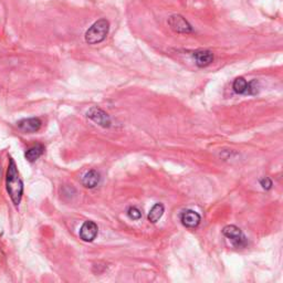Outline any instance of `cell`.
<instances>
[{"mask_svg":"<svg viewBox=\"0 0 283 283\" xmlns=\"http://www.w3.org/2000/svg\"><path fill=\"white\" fill-rule=\"evenodd\" d=\"M6 185H7V192L10 196V198H12L14 205L16 207H18L21 201V198H23L24 184L19 176L18 168L16 166V163L13 159H10L9 161Z\"/></svg>","mask_w":283,"mask_h":283,"instance_id":"1","label":"cell"},{"mask_svg":"<svg viewBox=\"0 0 283 283\" xmlns=\"http://www.w3.org/2000/svg\"><path fill=\"white\" fill-rule=\"evenodd\" d=\"M110 30V24L106 19H100L92 25L85 32V42L88 45H99L105 38Z\"/></svg>","mask_w":283,"mask_h":283,"instance_id":"2","label":"cell"},{"mask_svg":"<svg viewBox=\"0 0 283 283\" xmlns=\"http://www.w3.org/2000/svg\"><path fill=\"white\" fill-rule=\"evenodd\" d=\"M168 26L171 27L173 31L177 32V34L182 35H188L193 32V27L190 26L188 21L185 19L181 15H173L167 20Z\"/></svg>","mask_w":283,"mask_h":283,"instance_id":"3","label":"cell"},{"mask_svg":"<svg viewBox=\"0 0 283 283\" xmlns=\"http://www.w3.org/2000/svg\"><path fill=\"white\" fill-rule=\"evenodd\" d=\"M222 233H224V236H226L228 239H230L233 246L237 248H242L247 244L246 237L243 236L240 228H238L237 226H226L224 229H222Z\"/></svg>","mask_w":283,"mask_h":283,"instance_id":"4","label":"cell"},{"mask_svg":"<svg viewBox=\"0 0 283 283\" xmlns=\"http://www.w3.org/2000/svg\"><path fill=\"white\" fill-rule=\"evenodd\" d=\"M86 116L104 128H108L112 124L111 118L107 115V113L103 111L100 107H91L88 113H86Z\"/></svg>","mask_w":283,"mask_h":283,"instance_id":"5","label":"cell"},{"mask_svg":"<svg viewBox=\"0 0 283 283\" xmlns=\"http://www.w3.org/2000/svg\"><path fill=\"white\" fill-rule=\"evenodd\" d=\"M97 231H99V228H97V225L95 222L88 220L84 222L82 227H81L80 238L85 242H91L96 238Z\"/></svg>","mask_w":283,"mask_h":283,"instance_id":"6","label":"cell"},{"mask_svg":"<svg viewBox=\"0 0 283 283\" xmlns=\"http://www.w3.org/2000/svg\"><path fill=\"white\" fill-rule=\"evenodd\" d=\"M181 221L186 228L195 229V228H197L199 226L201 221V217L198 212H196L195 210L187 209L183 211V214L181 215Z\"/></svg>","mask_w":283,"mask_h":283,"instance_id":"7","label":"cell"},{"mask_svg":"<svg viewBox=\"0 0 283 283\" xmlns=\"http://www.w3.org/2000/svg\"><path fill=\"white\" fill-rule=\"evenodd\" d=\"M41 121L38 117L24 118L18 122V127L25 133H35L41 128Z\"/></svg>","mask_w":283,"mask_h":283,"instance_id":"8","label":"cell"},{"mask_svg":"<svg viewBox=\"0 0 283 283\" xmlns=\"http://www.w3.org/2000/svg\"><path fill=\"white\" fill-rule=\"evenodd\" d=\"M193 57L195 59L196 65L199 68L208 67L214 61V53L209 50H198L194 52Z\"/></svg>","mask_w":283,"mask_h":283,"instance_id":"9","label":"cell"},{"mask_svg":"<svg viewBox=\"0 0 283 283\" xmlns=\"http://www.w3.org/2000/svg\"><path fill=\"white\" fill-rule=\"evenodd\" d=\"M100 179H101L100 174L97 173L96 171L92 170V171H89L83 176L82 184H83V186L86 187V188H94L95 186L99 185Z\"/></svg>","mask_w":283,"mask_h":283,"instance_id":"10","label":"cell"},{"mask_svg":"<svg viewBox=\"0 0 283 283\" xmlns=\"http://www.w3.org/2000/svg\"><path fill=\"white\" fill-rule=\"evenodd\" d=\"M164 211H165L164 206L162 204H156L152 207V209L149 212L148 218L152 224H156V222L162 218L163 215H164Z\"/></svg>","mask_w":283,"mask_h":283,"instance_id":"11","label":"cell"},{"mask_svg":"<svg viewBox=\"0 0 283 283\" xmlns=\"http://www.w3.org/2000/svg\"><path fill=\"white\" fill-rule=\"evenodd\" d=\"M43 152H45V148H43V145L37 144L26 152V159L32 163L39 159V157L43 154Z\"/></svg>","mask_w":283,"mask_h":283,"instance_id":"12","label":"cell"},{"mask_svg":"<svg viewBox=\"0 0 283 283\" xmlns=\"http://www.w3.org/2000/svg\"><path fill=\"white\" fill-rule=\"evenodd\" d=\"M247 86H248V82L241 77L237 78L235 81H233L232 84L233 91H235L237 94H246Z\"/></svg>","mask_w":283,"mask_h":283,"instance_id":"13","label":"cell"},{"mask_svg":"<svg viewBox=\"0 0 283 283\" xmlns=\"http://www.w3.org/2000/svg\"><path fill=\"white\" fill-rule=\"evenodd\" d=\"M258 92H259V83L257 82V80L250 81V82L248 83V86H247L246 94L255 95L258 93Z\"/></svg>","mask_w":283,"mask_h":283,"instance_id":"14","label":"cell"},{"mask_svg":"<svg viewBox=\"0 0 283 283\" xmlns=\"http://www.w3.org/2000/svg\"><path fill=\"white\" fill-rule=\"evenodd\" d=\"M127 216L129 217V219L138 220L142 217V212L138 208H136V207H129L127 210Z\"/></svg>","mask_w":283,"mask_h":283,"instance_id":"15","label":"cell"},{"mask_svg":"<svg viewBox=\"0 0 283 283\" xmlns=\"http://www.w3.org/2000/svg\"><path fill=\"white\" fill-rule=\"evenodd\" d=\"M260 185L262 186L263 189L269 190L272 188V181L269 177H264L262 179H260Z\"/></svg>","mask_w":283,"mask_h":283,"instance_id":"16","label":"cell"}]
</instances>
